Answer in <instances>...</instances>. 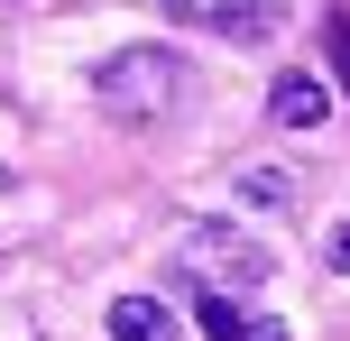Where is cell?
<instances>
[{
    "label": "cell",
    "mask_w": 350,
    "mask_h": 341,
    "mask_svg": "<svg viewBox=\"0 0 350 341\" xmlns=\"http://www.w3.org/2000/svg\"><path fill=\"white\" fill-rule=\"evenodd\" d=\"M267 120L277 129H323L332 120V83H323V74H277V83H267Z\"/></svg>",
    "instance_id": "cell-3"
},
{
    "label": "cell",
    "mask_w": 350,
    "mask_h": 341,
    "mask_svg": "<svg viewBox=\"0 0 350 341\" xmlns=\"http://www.w3.org/2000/svg\"><path fill=\"white\" fill-rule=\"evenodd\" d=\"M111 341H175V314L157 295H120L111 305Z\"/></svg>",
    "instance_id": "cell-6"
},
{
    "label": "cell",
    "mask_w": 350,
    "mask_h": 341,
    "mask_svg": "<svg viewBox=\"0 0 350 341\" xmlns=\"http://www.w3.org/2000/svg\"><path fill=\"white\" fill-rule=\"evenodd\" d=\"M92 102H102V120H120V129L166 120V111L185 102V55H166V46H120L102 74H92Z\"/></svg>",
    "instance_id": "cell-1"
},
{
    "label": "cell",
    "mask_w": 350,
    "mask_h": 341,
    "mask_svg": "<svg viewBox=\"0 0 350 341\" xmlns=\"http://www.w3.org/2000/svg\"><path fill=\"white\" fill-rule=\"evenodd\" d=\"M175 18H193V28H230V37H258L267 18L286 10V0H166Z\"/></svg>",
    "instance_id": "cell-5"
},
{
    "label": "cell",
    "mask_w": 350,
    "mask_h": 341,
    "mask_svg": "<svg viewBox=\"0 0 350 341\" xmlns=\"http://www.w3.org/2000/svg\"><path fill=\"white\" fill-rule=\"evenodd\" d=\"M332 65H341V83H350V18H332Z\"/></svg>",
    "instance_id": "cell-8"
},
{
    "label": "cell",
    "mask_w": 350,
    "mask_h": 341,
    "mask_svg": "<svg viewBox=\"0 0 350 341\" xmlns=\"http://www.w3.org/2000/svg\"><path fill=\"white\" fill-rule=\"evenodd\" d=\"M175 268L193 277V295H249L267 286V249L240 231H221V221H193L185 240H175Z\"/></svg>",
    "instance_id": "cell-2"
},
{
    "label": "cell",
    "mask_w": 350,
    "mask_h": 341,
    "mask_svg": "<svg viewBox=\"0 0 350 341\" xmlns=\"http://www.w3.org/2000/svg\"><path fill=\"white\" fill-rule=\"evenodd\" d=\"M323 258H332V268L350 277V221H332V240H323Z\"/></svg>",
    "instance_id": "cell-7"
},
{
    "label": "cell",
    "mask_w": 350,
    "mask_h": 341,
    "mask_svg": "<svg viewBox=\"0 0 350 341\" xmlns=\"http://www.w3.org/2000/svg\"><path fill=\"white\" fill-rule=\"evenodd\" d=\"M193 314H203V332H212V341H286V323L249 314V295H193Z\"/></svg>",
    "instance_id": "cell-4"
}]
</instances>
